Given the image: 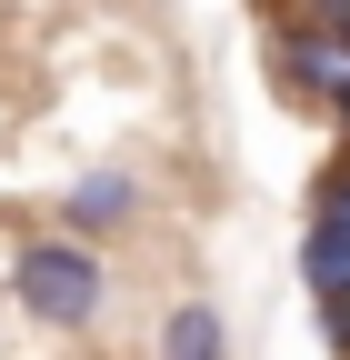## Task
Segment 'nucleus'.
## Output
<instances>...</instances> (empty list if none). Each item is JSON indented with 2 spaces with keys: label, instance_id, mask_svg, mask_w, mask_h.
Segmentation results:
<instances>
[{
  "label": "nucleus",
  "instance_id": "1",
  "mask_svg": "<svg viewBox=\"0 0 350 360\" xmlns=\"http://www.w3.org/2000/svg\"><path fill=\"white\" fill-rule=\"evenodd\" d=\"M11 300L30 310L40 330H91L101 310H110V270H101L91 240L51 231V240H20L11 250Z\"/></svg>",
  "mask_w": 350,
  "mask_h": 360
},
{
  "label": "nucleus",
  "instance_id": "5",
  "mask_svg": "<svg viewBox=\"0 0 350 360\" xmlns=\"http://www.w3.org/2000/svg\"><path fill=\"white\" fill-rule=\"evenodd\" d=\"M320 210H340V220H350V150H340V170L320 180Z\"/></svg>",
  "mask_w": 350,
  "mask_h": 360
},
{
  "label": "nucleus",
  "instance_id": "3",
  "mask_svg": "<svg viewBox=\"0 0 350 360\" xmlns=\"http://www.w3.org/2000/svg\"><path fill=\"white\" fill-rule=\"evenodd\" d=\"M160 360H231L221 310H210V300H181V310L160 321Z\"/></svg>",
  "mask_w": 350,
  "mask_h": 360
},
{
  "label": "nucleus",
  "instance_id": "2",
  "mask_svg": "<svg viewBox=\"0 0 350 360\" xmlns=\"http://www.w3.org/2000/svg\"><path fill=\"white\" fill-rule=\"evenodd\" d=\"M130 220H141V180H130V170H80L70 191H60V231H70V240H91V250L120 240Z\"/></svg>",
  "mask_w": 350,
  "mask_h": 360
},
{
  "label": "nucleus",
  "instance_id": "4",
  "mask_svg": "<svg viewBox=\"0 0 350 360\" xmlns=\"http://www.w3.org/2000/svg\"><path fill=\"white\" fill-rule=\"evenodd\" d=\"M311 110H320V120H340V130H350V60H330V70H320V80H311Z\"/></svg>",
  "mask_w": 350,
  "mask_h": 360
}]
</instances>
